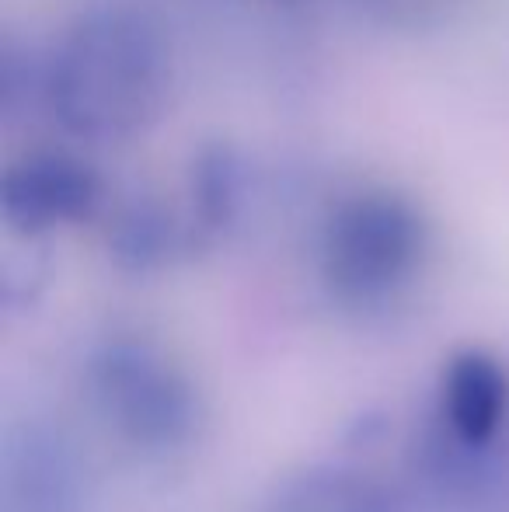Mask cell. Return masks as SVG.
<instances>
[{"label": "cell", "instance_id": "6da1fadb", "mask_svg": "<svg viewBox=\"0 0 509 512\" xmlns=\"http://www.w3.org/2000/svg\"><path fill=\"white\" fill-rule=\"evenodd\" d=\"M171 91V49L133 7H95L56 42L42 102L67 136L119 143L161 119Z\"/></svg>", "mask_w": 509, "mask_h": 512}, {"label": "cell", "instance_id": "7a4b0ae2", "mask_svg": "<svg viewBox=\"0 0 509 512\" xmlns=\"http://www.w3.org/2000/svg\"><path fill=\"white\" fill-rule=\"evenodd\" d=\"M429 251L426 216L394 189L342 196L321 227V276L346 304H381L405 290Z\"/></svg>", "mask_w": 509, "mask_h": 512}, {"label": "cell", "instance_id": "3957f363", "mask_svg": "<svg viewBox=\"0 0 509 512\" xmlns=\"http://www.w3.org/2000/svg\"><path fill=\"white\" fill-rule=\"evenodd\" d=\"M98 408L136 446L164 450L192 436L199 401L192 384L157 349L133 338L109 342L91 359Z\"/></svg>", "mask_w": 509, "mask_h": 512}, {"label": "cell", "instance_id": "277c9868", "mask_svg": "<svg viewBox=\"0 0 509 512\" xmlns=\"http://www.w3.org/2000/svg\"><path fill=\"white\" fill-rule=\"evenodd\" d=\"M105 185L74 150H28L0 182V213L18 234H49L98 213Z\"/></svg>", "mask_w": 509, "mask_h": 512}, {"label": "cell", "instance_id": "5b68a950", "mask_svg": "<svg viewBox=\"0 0 509 512\" xmlns=\"http://www.w3.org/2000/svg\"><path fill=\"white\" fill-rule=\"evenodd\" d=\"M81 481L60 432L35 429L7 443L4 450V506L7 512H74Z\"/></svg>", "mask_w": 509, "mask_h": 512}, {"label": "cell", "instance_id": "8992f818", "mask_svg": "<svg viewBox=\"0 0 509 512\" xmlns=\"http://www.w3.org/2000/svg\"><path fill=\"white\" fill-rule=\"evenodd\" d=\"M440 408L464 446H485L506 415V373L489 352H457L443 370Z\"/></svg>", "mask_w": 509, "mask_h": 512}, {"label": "cell", "instance_id": "52a82bcc", "mask_svg": "<svg viewBox=\"0 0 509 512\" xmlns=\"http://www.w3.org/2000/svg\"><path fill=\"white\" fill-rule=\"evenodd\" d=\"M272 512H391V499L367 474L318 467L293 481Z\"/></svg>", "mask_w": 509, "mask_h": 512}, {"label": "cell", "instance_id": "ba28073f", "mask_svg": "<svg viewBox=\"0 0 509 512\" xmlns=\"http://www.w3.org/2000/svg\"><path fill=\"white\" fill-rule=\"evenodd\" d=\"M178 244V227L164 209L136 203L119 213L112 223V248L129 265H154L171 255Z\"/></svg>", "mask_w": 509, "mask_h": 512}, {"label": "cell", "instance_id": "9c48e42d", "mask_svg": "<svg viewBox=\"0 0 509 512\" xmlns=\"http://www.w3.org/2000/svg\"><path fill=\"white\" fill-rule=\"evenodd\" d=\"M238 192H241L238 161L227 150L203 154V161L196 168V192H192V203H196V216L203 223V230L220 227L234 213Z\"/></svg>", "mask_w": 509, "mask_h": 512}]
</instances>
